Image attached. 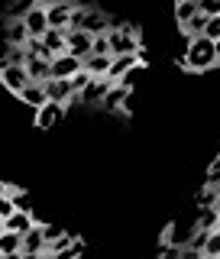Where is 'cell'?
I'll return each mask as SVG.
<instances>
[{
    "label": "cell",
    "instance_id": "obj_15",
    "mask_svg": "<svg viewBox=\"0 0 220 259\" xmlns=\"http://www.w3.org/2000/svg\"><path fill=\"white\" fill-rule=\"evenodd\" d=\"M110 62H113V55H87V59H84V71L91 78H107Z\"/></svg>",
    "mask_w": 220,
    "mask_h": 259
},
{
    "label": "cell",
    "instance_id": "obj_19",
    "mask_svg": "<svg viewBox=\"0 0 220 259\" xmlns=\"http://www.w3.org/2000/svg\"><path fill=\"white\" fill-rule=\"evenodd\" d=\"M29 32H26V23L23 20H10L7 23V46H26Z\"/></svg>",
    "mask_w": 220,
    "mask_h": 259
},
{
    "label": "cell",
    "instance_id": "obj_22",
    "mask_svg": "<svg viewBox=\"0 0 220 259\" xmlns=\"http://www.w3.org/2000/svg\"><path fill=\"white\" fill-rule=\"evenodd\" d=\"M7 253H23V237L20 233H0V256H7Z\"/></svg>",
    "mask_w": 220,
    "mask_h": 259
},
{
    "label": "cell",
    "instance_id": "obj_4",
    "mask_svg": "<svg viewBox=\"0 0 220 259\" xmlns=\"http://www.w3.org/2000/svg\"><path fill=\"white\" fill-rule=\"evenodd\" d=\"M65 46H68V52L75 55V59L84 62L87 55H91V46H94V36L84 29H68L65 32Z\"/></svg>",
    "mask_w": 220,
    "mask_h": 259
},
{
    "label": "cell",
    "instance_id": "obj_11",
    "mask_svg": "<svg viewBox=\"0 0 220 259\" xmlns=\"http://www.w3.org/2000/svg\"><path fill=\"white\" fill-rule=\"evenodd\" d=\"M36 224H39V221L32 217V210H13V214L4 221V230H7V233H20V237H23V233H29Z\"/></svg>",
    "mask_w": 220,
    "mask_h": 259
},
{
    "label": "cell",
    "instance_id": "obj_6",
    "mask_svg": "<svg viewBox=\"0 0 220 259\" xmlns=\"http://www.w3.org/2000/svg\"><path fill=\"white\" fill-rule=\"evenodd\" d=\"M0 84L7 88L10 94H20L23 88L29 84V75H26V65H10L7 62V68L0 71Z\"/></svg>",
    "mask_w": 220,
    "mask_h": 259
},
{
    "label": "cell",
    "instance_id": "obj_12",
    "mask_svg": "<svg viewBox=\"0 0 220 259\" xmlns=\"http://www.w3.org/2000/svg\"><path fill=\"white\" fill-rule=\"evenodd\" d=\"M49 243H46V227L36 224L29 233H23V253H32V256H46Z\"/></svg>",
    "mask_w": 220,
    "mask_h": 259
},
{
    "label": "cell",
    "instance_id": "obj_23",
    "mask_svg": "<svg viewBox=\"0 0 220 259\" xmlns=\"http://www.w3.org/2000/svg\"><path fill=\"white\" fill-rule=\"evenodd\" d=\"M26 55H29V59H46V62H52V59H55V55L46 49L42 39H26Z\"/></svg>",
    "mask_w": 220,
    "mask_h": 259
},
{
    "label": "cell",
    "instance_id": "obj_28",
    "mask_svg": "<svg viewBox=\"0 0 220 259\" xmlns=\"http://www.w3.org/2000/svg\"><path fill=\"white\" fill-rule=\"evenodd\" d=\"M13 210H20V207H16V201H13L10 194H7V188H4V191H0V221H7Z\"/></svg>",
    "mask_w": 220,
    "mask_h": 259
},
{
    "label": "cell",
    "instance_id": "obj_1",
    "mask_svg": "<svg viewBox=\"0 0 220 259\" xmlns=\"http://www.w3.org/2000/svg\"><path fill=\"white\" fill-rule=\"evenodd\" d=\"M182 65L188 71H210L217 62V46H214V39H207V36H194L188 39V49H185V59Z\"/></svg>",
    "mask_w": 220,
    "mask_h": 259
},
{
    "label": "cell",
    "instance_id": "obj_16",
    "mask_svg": "<svg viewBox=\"0 0 220 259\" xmlns=\"http://www.w3.org/2000/svg\"><path fill=\"white\" fill-rule=\"evenodd\" d=\"M133 94V88H123V84H110V91L104 94V104L101 107H107V110H120L126 104V97Z\"/></svg>",
    "mask_w": 220,
    "mask_h": 259
},
{
    "label": "cell",
    "instance_id": "obj_33",
    "mask_svg": "<svg viewBox=\"0 0 220 259\" xmlns=\"http://www.w3.org/2000/svg\"><path fill=\"white\" fill-rule=\"evenodd\" d=\"M201 13L204 16H220V0H201Z\"/></svg>",
    "mask_w": 220,
    "mask_h": 259
},
{
    "label": "cell",
    "instance_id": "obj_35",
    "mask_svg": "<svg viewBox=\"0 0 220 259\" xmlns=\"http://www.w3.org/2000/svg\"><path fill=\"white\" fill-rule=\"evenodd\" d=\"M182 259H204V253H198L191 246H182Z\"/></svg>",
    "mask_w": 220,
    "mask_h": 259
},
{
    "label": "cell",
    "instance_id": "obj_37",
    "mask_svg": "<svg viewBox=\"0 0 220 259\" xmlns=\"http://www.w3.org/2000/svg\"><path fill=\"white\" fill-rule=\"evenodd\" d=\"M46 4H52V0H46ZM59 4H78V0H59Z\"/></svg>",
    "mask_w": 220,
    "mask_h": 259
},
{
    "label": "cell",
    "instance_id": "obj_40",
    "mask_svg": "<svg viewBox=\"0 0 220 259\" xmlns=\"http://www.w3.org/2000/svg\"><path fill=\"white\" fill-rule=\"evenodd\" d=\"M0 233H4V221H0Z\"/></svg>",
    "mask_w": 220,
    "mask_h": 259
},
{
    "label": "cell",
    "instance_id": "obj_41",
    "mask_svg": "<svg viewBox=\"0 0 220 259\" xmlns=\"http://www.w3.org/2000/svg\"><path fill=\"white\" fill-rule=\"evenodd\" d=\"M75 259H84V253H81V256H75Z\"/></svg>",
    "mask_w": 220,
    "mask_h": 259
},
{
    "label": "cell",
    "instance_id": "obj_2",
    "mask_svg": "<svg viewBox=\"0 0 220 259\" xmlns=\"http://www.w3.org/2000/svg\"><path fill=\"white\" fill-rule=\"evenodd\" d=\"M68 29H84V32H91V36H104V32H110V20L101 10H94V7H78L75 4Z\"/></svg>",
    "mask_w": 220,
    "mask_h": 259
},
{
    "label": "cell",
    "instance_id": "obj_24",
    "mask_svg": "<svg viewBox=\"0 0 220 259\" xmlns=\"http://www.w3.org/2000/svg\"><path fill=\"white\" fill-rule=\"evenodd\" d=\"M84 253V243L81 240H75L71 246H65V249H55V253H46L42 259H75V256H81Z\"/></svg>",
    "mask_w": 220,
    "mask_h": 259
},
{
    "label": "cell",
    "instance_id": "obj_36",
    "mask_svg": "<svg viewBox=\"0 0 220 259\" xmlns=\"http://www.w3.org/2000/svg\"><path fill=\"white\" fill-rule=\"evenodd\" d=\"M23 253H7V256H0V259H20Z\"/></svg>",
    "mask_w": 220,
    "mask_h": 259
},
{
    "label": "cell",
    "instance_id": "obj_31",
    "mask_svg": "<svg viewBox=\"0 0 220 259\" xmlns=\"http://www.w3.org/2000/svg\"><path fill=\"white\" fill-rule=\"evenodd\" d=\"M91 55H110V39H107V32H104V36H94Z\"/></svg>",
    "mask_w": 220,
    "mask_h": 259
},
{
    "label": "cell",
    "instance_id": "obj_38",
    "mask_svg": "<svg viewBox=\"0 0 220 259\" xmlns=\"http://www.w3.org/2000/svg\"><path fill=\"white\" fill-rule=\"evenodd\" d=\"M214 46H217V62H220V39H217V42H214Z\"/></svg>",
    "mask_w": 220,
    "mask_h": 259
},
{
    "label": "cell",
    "instance_id": "obj_13",
    "mask_svg": "<svg viewBox=\"0 0 220 259\" xmlns=\"http://www.w3.org/2000/svg\"><path fill=\"white\" fill-rule=\"evenodd\" d=\"M110 84H113L110 78H94L91 84L78 94V101H84V104H104V94L110 91Z\"/></svg>",
    "mask_w": 220,
    "mask_h": 259
},
{
    "label": "cell",
    "instance_id": "obj_20",
    "mask_svg": "<svg viewBox=\"0 0 220 259\" xmlns=\"http://www.w3.org/2000/svg\"><path fill=\"white\" fill-rule=\"evenodd\" d=\"M207 20H210V16H204V13L198 10V13H194L191 20L182 26V32H185L188 39H194V36H204V29H207Z\"/></svg>",
    "mask_w": 220,
    "mask_h": 259
},
{
    "label": "cell",
    "instance_id": "obj_34",
    "mask_svg": "<svg viewBox=\"0 0 220 259\" xmlns=\"http://www.w3.org/2000/svg\"><path fill=\"white\" fill-rule=\"evenodd\" d=\"M204 36H207V39H214V42L220 39V16H210V20H207V29H204Z\"/></svg>",
    "mask_w": 220,
    "mask_h": 259
},
{
    "label": "cell",
    "instance_id": "obj_18",
    "mask_svg": "<svg viewBox=\"0 0 220 259\" xmlns=\"http://www.w3.org/2000/svg\"><path fill=\"white\" fill-rule=\"evenodd\" d=\"M65 32H68V29H52V26L46 29L42 42H46V49H49L52 55H62V52H68V46H65Z\"/></svg>",
    "mask_w": 220,
    "mask_h": 259
},
{
    "label": "cell",
    "instance_id": "obj_32",
    "mask_svg": "<svg viewBox=\"0 0 220 259\" xmlns=\"http://www.w3.org/2000/svg\"><path fill=\"white\" fill-rule=\"evenodd\" d=\"M91 81H94V78H91V75H87V71H84V68H81V71H78V75H75V78H71V88H75V91L81 94V91H84V88H87V84H91Z\"/></svg>",
    "mask_w": 220,
    "mask_h": 259
},
{
    "label": "cell",
    "instance_id": "obj_3",
    "mask_svg": "<svg viewBox=\"0 0 220 259\" xmlns=\"http://www.w3.org/2000/svg\"><path fill=\"white\" fill-rule=\"evenodd\" d=\"M46 97L55 104H62V107H68L71 101H78V91L71 88V78H49L46 81Z\"/></svg>",
    "mask_w": 220,
    "mask_h": 259
},
{
    "label": "cell",
    "instance_id": "obj_30",
    "mask_svg": "<svg viewBox=\"0 0 220 259\" xmlns=\"http://www.w3.org/2000/svg\"><path fill=\"white\" fill-rule=\"evenodd\" d=\"M204 185H210V188H214V185H220V156H214V162H210V165H207Z\"/></svg>",
    "mask_w": 220,
    "mask_h": 259
},
{
    "label": "cell",
    "instance_id": "obj_29",
    "mask_svg": "<svg viewBox=\"0 0 220 259\" xmlns=\"http://www.w3.org/2000/svg\"><path fill=\"white\" fill-rule=\"evenodd\" d=\"M204 256H220V227H214L207 237V246H204Z\"/></svg>",
    "mask_w": 220,
    "mask_h": 259
},
{
    "label": "cell",
    "instance_id": "obj_26",
    "mask_svg": "<svg viewBox=\"0 0 220 259\" xmlns=\"http://www.w3.org/2000/svg\"><path fill=\"white\" fill-rule=\"evenodd\" d=\"M220 201H217V191L210 188V185H204L201 188V194H198V210H204V207H217Z\"/></svg>",
    "mask_w": 220,
    "mask_h": 259
},
{
    "label": "cell",
    "instance_id": "obj_25",
    "mask_svg": "<svg viewBox=\"0 0 220 259\" xmlns=\"http://www.w3.org/2000/svg\"><path fill=\"white\" fill-rule=\"evenodd\" d=\"M198 227H201V230H214V227H220L217 207H204V210H198Z\"/></svg>",
    "mask_w": 220,
    "mask_h": 259
},
{
    "label": "cell",
    "instance_id": "obj_21",
    "mask_svg": "<svg viewBox=\"0 0 220 259\" xmlns=\"http://www.w3.org/2000/svg\"><path fill=\"white\" fill-rule=\"evenodd\" d=\"M198 10H201L198 0H178V4H175V20H178V26H185V23H188Z\"/></svg>",
    "mask_w": 220,
    "mask_h": 259
},
{
    "label": "cell",
    "instance_id": "obj_17",
    "mask_svg": "<svg viewBox=\"0 0 220 259\" xmlns=\"http://www.w3.org/2000/svg\"><path fill=\"white\" fill-rule=\"evenodd\" d=\"M52 62H46V59H26V75L29 81H36V84H46L49 75H52V68H49Z\"/></svg>",
    "mask_w": 220,
    "mask_h": 259
},
{
    "label": "cell",
    "instance_id": "obj_42",
    "mask_svg": "<svg viewBox=\"0 0 220 259\" xmlns=\"http://www.w3.org/2000/svg\"><path fill=\"white\" fill-rule=\"evenodd\" d=\"M217 217H220V204H217Z\"/></svg>",
    "mask_w": 220,
    "mask_h": 259
},
{
    "label": "cell",
    "instance_id": "obj_44",
    "mask_svg": "<svg viewBox=\"0 0 220 259\" xmlns=\"http://www.w3.org/2000/svg\"><path fill=\"white\" fill-rule=\"evenodd\" d=\"M217 259H220V256H217Z\"/></svg>",
    "mask_w": 220,
    "mask_h": 259
},
{
    "label": "cell",
    "instance_id": "obj_5",
    "mask_svg": "<svg viewBox=\"0 0 220 259\" xmlns=\"http://www.w3.org/2000/svg\"><path fill=\"white\" fill-rule=\"evenodd\" d=\"M146 62V55H143V49L136 55H113V62H110V71H107V78L113 81V84H117L120 78L123 75H129V71L133 68H140V65Z\"/></svg>",
    "mask_w": 220,
    "mask_h": 259
},
{
    "label": "cell",
    "instance_id": "obj_27",
    "mask_svg": "<svg viewBox=\"0 0 220 259\" xmlns=\"http://www.w3.org/2000/svg\"><path fill=\"white\" fill-rule=\"evenodd\" d=\"M26 46H7V62L10 65H26Z\"/></svg>",
    "mask_w": 220,
    "mask_h": 259
},
{
    "label": "cell",
    "instance_id": "obj_10",
    "mask_svg": "<svg viewBox=\"0 0 220 259\" xmlns=\"http://www.w3.org/2000/svg\"><path fill=\"white\" fill-rule=\"evenodd\" d=\"M23 23H26V32L29 39H42L46 29H49V20H46V4H36L32 10L23 16Z\"/></svg>",
    "mask_w": 220,
    "mask_h": 259
},
{
    "label": "cell",
    "instance_id": "obj_14",
    "mask_svg": "<svg viewBox=\"0 0 220 259\" xmlns=\"http://www.w3.org/2000/svg\"><path fill=\"white\" fill-rule=\"evenodd\" d=\"M16 97H20L23 104H29L32 110H39V107H42V104L49 101V97H46V88H42V84H36V81H29V84L23 88V91L16 94Z\"/></svg>",
    "mask_w": 220,
    "mask_h": 259
},
{
    "label": "cell",
    "instance_id": "obj_8",
    "mask_svg": "<svg viewBox=\"0 0 220 259\" xmlns=\"http://www.w3.org/2000/svg\"><path fill=\"white\" fill-rule=\"evenodd\" d=\"M49 68H52V75H49V78H75L78 71L84 68V62L75 59L71 52H62V55H55V59H52Z\"/></svg>",
    "mask_w": 220,
    "mask_h": 259
},
{
    "label": "cell",
    "instance_id": "obj_7",
    "mask_svg": "<svg viewBox=\"0 0 220 259\" xmlns=\"http://www.w3.org/2000/svg\"><path fill=\"white\" fill-rule=\"evenodd\" d=\"M65 117V107L55 101H46L39 110H32V120H36V130H52L59 126V120Z\"/></svg>",
    "mask_w": 220,
    "mask_h": 259
},
{
    "label": "cell",
    "instance_id": "obj_43",
    "mask_svg": "<svg viewBox=\"0 0 220 259\" xmlns=\"http://www.w3.org/2000/svg\"><path fill=\"white\" fill-rule=\"evenodd\" d=\"M204 259H217V256H204Z\"/></svg>",
    "mask_w": 220,
    "mask_h": 259
},
{
    "label": "cell",
    "instance_id": "obj_9",
    "mask_svg": "<svg viewBox=\"0 0 220 259\" xmlns=\"http://www.w3.org/2000/svg\"><path fill=\"white\" fill-rule=\"evenodd\" d=\"M71 10H75V4H59V0L46 4V20H49V26H52V29H68Z\"/></svg>",
    "mask_w": 220,
    "mask_h": 259
},
{
    "label": "cell",
    "instance_id": "obj_39",
    "mask_svg": "<svg viewBox=\"0 0 220 259\" xmlns=\"http://www.w3.org/2000/svg\"><path fill=\"white\" fill-rule=\"evenodd\" d=\"M214 191H217V201H220V185H214Z\"/></svg>",
    "mask_w": 220,
    "mask_h": 259
}]
</instances>
